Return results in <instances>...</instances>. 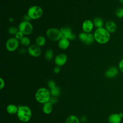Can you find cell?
I'll return each instance as SVG.
<instances>
[{
	"instance_id": "1",
	"label": "cell",
	"mask_w": 123,
	"mask_h": 123,
	"mask_svg": "<svg viewBox=\"0 0 123 123\" xmlns=\"http://www.w3.org/2000/svg\"><path fill=\"white\" fill-rule=\"evenodd\" d=\"M93 35L95 41L100 44L108 43L111 38V33L104 27L97 28Z\"/></svg>"
},
{
	"instance_id": "2",
	"label": "cell",
	"mask_w": 123,
	"mask_h": 123,
	"mask_svg": "<svg viewBox=\"0 0 123 123\" xmlns=\"http://www.w3.org/2000/svg\"><path fill=\"white\" fill-rule=\"evenodd\" d=\"M17 116L20 121L24 123L28 122L32 117L31 110L30 108L27 106H18Z\"/></svg>"
},
{
	"instance_id": "3",
	"label": "cell",
	"mask_w": 123,
	"mask_h": 123,
	"mask_svg": "<svg viewBox=\"0 0 123 123\" xmlns=\"http://www.w3.org/2000/svg\"><path fill=\"white\" fill-rule=\"evenodd\" d=\"M50 91L45 87H41L37 90L35 94L36 100L42 104H45L49 101L50 98Z\"/></svg>"
},
{
	"instance_id": "4",
	"label": "cell",
	"mask_w": 123,
	"mask_h": 123,
	"mask_svg": "<svg viewBox=\"0 0 123 123\" xmlns=\"http://www.w3.org/2000/svg\"><path fill=\"white\" fill-rule=\"evenodd\" d=\"M43 14V10L41 7L37 5L30 7L27 11V15L31 19L36 20L40 18Z\"/></svg>"
},
{
	"instance_id": "5",
	"label": "cell",
	"mask_w": 123,
	"mask_h": 123,
	"mask_svg": "<svg viewBox=\"0 0 123 123\" xmlns=\"http://www.w3.org/2000/svg\"><path fill=\"white\" fill-rule=\"evenodd\" d=\"M46 35L49 39L53 41L59 40L62 38L60 29L56 28H49L47 30Z\"/></svg>"
},
{
	"instance_id": "6",
	"label": "cell",
	"mask_w": 123,
	"mask_h": 123,
	"mask_svg": "<svg viewBox=\"0 0 123 123\" xmlns=\"http://www.w3.org/2000/svg\"><path fill=\"white\" fill-rule=\"evenodd\" d=\"M18 29L24 35H28L32 33L33 27L29 22L24 21L19 24Z\"/></svg>"
},
{
	"instance_id": "7",
	"label": "cell",
	"mask_w": 123,
	"mask_h": 123,
	"mask_svg": "<svg viewBox=\"0 0 123 123\" xmlns=\"http://www.w3.org/2000/svg\"><path fill=\"white\" fill-rule=\"evenodd\" d=\"M62 38H65L70 40H74L75 39V35L72 33V29L69 27H64L60 29Z\"/></svg>"
},
{
	"instance_id": "8",
	"label": "cell",
	"mask_w": 123,
	"mask_h": 123,
	"mask_svg": "<svg viewBox=\"0 0 123 123\" xmlns=\"http://www.w3.org/2000/svg\"><path fill=\"white\" fill-rule=\"evenodd\" d=\"M19 46V41L15 37L8 39L6 43V48L9 51H14Z\"/></svg>"
},
{
	"instance_id": "9",
	"label": "cell",
	"mask_w": 123,
	"mask_h": 123,
	"mask_svg": "<svg viewBox=\"0 0 123 123\" xmlns=\"http://www.w3.org/2000/svg\"><path fill=\"white\" fill-rule=\"evenodd\" d=\"M28 52L31 56L34 57H39L41 54L40 48L36 44L31 45L28 49Z\"/></svg>"
},
{
	"instance_id": "10",
	"label": "cell",
	"mask_w": 123,
	"mask_h": 123,
	"mask_svg": "<svg viewBox=\"0 0 123 123\" xmlns=\"http://www.w3.org/2000/svg\"><path fill=\"white\" fill-rule=\"evenodd\" d=\"M119 70L115 66H111L105 72V76L110 79L116 77L119 74Z\"/></svg>"
},
{
	"instance_id": "11",
	"label": "cell",
	"mask_w": 123,
	"mask_h": 123,
	"mask_svg": "<svg viewBox=\"0 0 123 123\" xmlns=\"http://www.w3.org/2000/svg\"><path fill=\"white\" fill-rule=\"evenodd\" d=\"M123 117V113H114L110 114L108 117V120L109 123H120Z\"/></svg>"
},
{
	"instance_id": "12",
	"label": "cell",
	"mask_w": 123,
	"mask_h": 123,
	"mask_svg": "<svg viewBox=\"0 0 123 123\" xmlns=\"http://www.w3.org/2000/svg\"><path fill=\"white\" fill-rule=\"evenodd\" d=\"M67 60V55L64 53H60L57 55L54 59L55 63L58 66H62L64 65Z\"/></svg>"
},
{
	"instance_id": "13",
	"label": "cell",
	"mask_w": 123,
	"mask_h": 123,
	"mask_svg": "<svg viewBox=\"0 0 123 123\" xmlns=\"http://www.w3.org/2000/svg\"><path fill=\"white\" fill-rule=\"evenodd\" d=\"M105 28L111 34L115 33L117 29V25L112 20H109L105 24Z\"/></svg>"
},
{
	"instance_id": "14",
	"label": "cell",
	"mask_w": 123,
	"mask_h": 123,
	"mask_svg": "<svg viewBox=\"0 0 123 123\" xmlns=\"http://www.w3.org/2000/svg\"><path fill=\"white\" fill-rule=\"evenodd\" d=\"M93 27V21L90 20H86L82 24V29L84 32L86 33H90L92 31Z\"/></svg>"
},
{
	"instance_id": "15",
	"label": "cell",
	"mask_w": 123,
	"mask_h": 123,
	"mask_svg": "<svg viewBox=\"0 0 123 123\" xmlns=\"http://www.w3.org/2000/svg\"><path fill=\"white\" fill-rule=\"evenodd\" d=\"M70 45L69 40L65 38H61L58 41V46L62 49H67Z\"/></svg>"
},
{
	"instance_id": "16",
	"label": "cell",
	"mask_w": 123,
	"mask_h": 123,
	"mask_svg": "<svg viewBox=\"0 0 123 123\" xmlns=\"http://www.w3.org/2000/svg\"><path fill=\"white\" fill-rule=\"evenodd\" d=\"M18 110V107L12 104L8 105L6 107L7 112L11 114H14L17 113Z\"/></svg>"
},
{
	"instance_id": "17",
	"label": "cell",
	"mask_w": 123,
	"mask_h": 123,
	"mask_svg": "<svg viewBox=\"0 0 123 123\" xmlns=\"http://www.w3.org/2000/svg\"><path fill=\"white\" fill-rule=\"evenodd\" d=\"M53 110V105L49 102L44 104L43 106V111L46 114L50 113Z\"/></svg>"
},
{
	"instance_id": "18",
	"label": "cell",
	"mask_w": 123,
	"mask_h": 123,
	"mask_svg": "<svg viewBox=\"0 0 123 123\" xmlns=\"http://www.w3.org/2000/svg\"><path fill=\"white\" fill-rule=\"evenodd\" d=\"M93 23L94 24V26L97 27V28L103 27V26L104 25L103 19L98 17H95L93 19Z\"/></svg>"
},
{
	"instance_id": "19",
	"label": "cell",
	"mask_w": 123,
	"mask_h": 123,
	"mask_svg": "<svg viewBox=\"0 0 123 123\" xmlns=\"http://www.w3.org/2000/svg\"><path fill=\"white\" fill-rule=\"evenodd\" d=\"M65 123H79V120L76 116L71 115L66 118Z\"/></svg>"
},
{
	"instance_id": "20",
	"label": "cell",
	"mask_w": 123,
	"mask_h": 123,
	"mask_svg": "<svg viewBox=\"0 0 123 123\" xmlns=\"http://www.w3.org/2000/svg\"><path fill=\"white\" fill-rule=\"evenodd\" d=\"M46 40L45 38L42 36H38L36 39V45H37L39 47H41L44 46L46 44Z\"/></svg>"
},
{
	"instance_id": "21",
	"label": "cell",
	"mask_w": 123,
	"mask_h": 123,
	"mask_svg": "<svg viewBox=\"0 0 123 123\" xmlns=\"http://www.w3.org/2000/svg\"><path fill=\"white\" fill-rule=\"evenodd\" d=\"M50 94L52 96L57 97H58L60 96V95L61 94V90H60V89L59 88V87L56 86L54 88L50 89Z\"/></svg>"
},
{
	"instance_id": "22",
	"label": "cell",
	"mask_w": 123,
	"mask_h": 123,
	"mask_svg": "<svg viewBox=\"0 0 123 123\" xmlns=\"http://www.w3.org/2000/svg\"><path fill=\"white\" fill-rule=\"evenodd\" d=\"M115 16L118 18H123V8L120 7L117 8L115 12Z\"/></svg>"
},
{
	"instance_id": "23",
	"label": "cell",
	"mask_w": 123,
	"mask_h": 123,
	"mask_svg": "<svg viewBox=\"0 0 123 123\" xmlns=\"http://www.w3.org/2000/svg\"><path fill=\"white\" fill-rule=\"evenodd\" d=\"M53 51L51 49H47L45 52L46 59L48 61L52 60L53 57Z\"/></svg>"
},
{
	"instance_id": "24",
	"label": "cell",
	"mask_w": 123,
	"mask_h": 123,
	"mask_svg": "<svg viewBox=\"0 0 123 123\" xmlns=\"http://www.w3.org/2000/svg\"><path fill=\"white\" fill-rule=\"evenodd\" d=\"M87 37H88V33H85L84 32L80 33L78 36V37L80 40L84 43H86V41Z\"/></svg>"
},
{
	"instance_id": "25",
	"label": "cell",
	"mask_w": 123,
	"mask_h": 123,
	"mask_svg": "<svg viewBox=\"0 0 123 123\" xmlns=\"http://www.w3.org/2000/svg\"><path fill=\"white\" fill-rule=\"evenodd\" d=\"M30 39L26 37H24L21 40H20V43L22 45L25 46H28L30 44Z\"/></svg>"
},
{
	"instance_id": "26",
	"label": "cell",
	"mask_w": 123,
	"mask_h": 123,
	"mask_svg": "<svg viewBox=\"0 0 123 123\" xmlns=\"http://www.w3.org/2000/svg\"><path fill=\"white\" fill-rule=\"evenodd\" d=\"M95 40L94 35L91 33H88L87 39L85 43L86 44H91L92 43H93Z\"/></svg>"
},
{
	"instance_id": "27",
	"label": "cell",
	"mask_w": 123,
	"mask_h": 123,
	"mask_svg": "<svg viewBox=\"0 0 123 123\" xmlns=\"http://www.w3.org/2000/svg\"><path fill=\"white\" fill-rule=\"evenodd\" d=\"M19 31V29L14 26H11L8 29V32L10 34L12 35H15V34Z\"/></svg>"
},
{
	"instance_id": "28",
	"label": "cell",
	"mask_w": 123,
	"mask_h": 123,
	"mask_svg": "<svg viewBox=\"0 0 123 123\" xmlns=\"http://www.w3.org/2000/svg\"><path fill=\"white\" fill-rule=\"evenodd\" d=\"M48 87L50 88V89H52L54 88L55 87H56L55 82L53 80H49L48 82Z\"/></svg>"
},
{
	"instance_id": "29",
	"label": "cell",
	"mask_w": 123,
	"mask_h": 123,
	"mask_svg": "<svg viewBox=\"0 0 123 123\" xmlns=\"http://www.w3.org/2000/svg\"><path fill=\"white\" fill-rule=\"evenodd\" d=\"M24 34H23V33H22L21 31H20L19 30L17 32V33L15 34V37L18 40H21L23 37H24Z\"/></svg>"
},
{
	"instance_id": "30",
	"label": "cell",
	"mask_w": 123,
	"mask_h": 123,
	"mask_svg": "<svg viewBox=\"0 0 123 123\" xmlns=\"http://www.w3.org/2000/svg\"><path fill=\"white\" fill-rule=\"evenodd\" d=\"M118 69L123 74V58L118 63Z\"/></svg>"
},
{
	"instance_id": "31",
	"label": "cell",
	"mask_w": 123,
	"mask_h": 123,
	"mask_svg": "<svg viewBox=\"0 0 123 123\" xmlns=\"http://www.w3.org/2000/svg\"><path fill=\"white\" fill-rule=\"evenodd\" d=\"M57 101H58V99H57L56 97L52 96V97H50V99L49 102L50 103H51L52 105H53V104H55L57 102Z\"/></svg>"
},
{
	"instance_id": "32",
	"label": "cell",
	"mask_w": 123,
	"mask_h": 123,
	"mask_svg": "<svg viewBox=\"0 0 123 123\" xmlns=\"http://www.w3.org/2000/svg\"><path fill=\"white\" fill-rule=\"evenodd\" d=\"M0 89H2L4 87V86H5V82H4V80H3L2 78H0Z\"/></svg>"
},
{
	"instance_id": "33",
	"label": "cell",
	"mask_w": 123,
	"mask_h": 123,
	"mask_svg": "<svg viewBox=\"0 0 123 123\" xmlns=\"http://www.w3.org/2000/svg\"><path fill=\"white\" fill-rule=\"evenodd\" d=\"M60 70H61V69L60 68L59 66H56L54 68V73L55 74H58L60 72Z\"/></svg>"
},
{
	"instance_id": "34",
	"label": "cell",
	"mask_w": 123,
	"mask_h": 123,
	"mask_svg": "<svg viewBox=\"0 0 123 123\" xmlns=\"http://www.w3.org/2000/svg\"><path fill=\"white\" fill-rule=\"evenodd\" d=\"M30 18L28 16V15H26L24 16V20L25 21H27V22H29L30 20Z\"/></svg>"
},
{
	"instance_id": "35",
	"label": "cell",
	"mask_w": 123,
	"mask_h": 123,
	"mask_svg": "<svg viewBox=\"0 0 123 123\" xmlns=\"http://www.w3.org/2000/svg\"><path fill=\"white\" fill-rule=\"evenodd\" d=\"M19 53H21V54H24L25 53L26 50H25V49L21 48V49H19Z\"/></svg>"
},
{
	"instance_id": "36",
	"label": "cell",
	"mask_w": 123,
	"mask_h": 123,
	"mask_svg": "<svg viewBox=\"0 0 123 123\" xmlns=\"http://www.w3.org/2000/svg\"><path fill=\"white\" fill-rule=\"evenodd\" d=\"M86 119H87V118H86V116H82V117H81V121H82V122H85L86 121Z\"/></svg>"
},
{
	"instance_id": "37",
	"label": "cell",
	"mask_w": 123,
	"mask_h": 123,
	"mask_svg": "<svg viewBox=\"0 0 123 123\" xmlns=\"http://www.w3.org/2000/svg\"><path fill=\"white\" fill-rule=\"evenodd\" d=\"M119 0V2H120L121 4H123V0Z\"/></svg>"
},
{
	"instance_id": "38",
	"label": "cell",
	"mask_w": 123,
	"mask_h": 123,
	"mask_svg": "<svg viewBox=\"0 0 123 123\" xmlns=\"http://www.w3.org/2000/svg\"><path fill=\"white\" fill-rule=\"evenodd\" d=\"M10 21L11 22H12V21H13V18H11L10 19Z\"/></svg>"
}]
</instances>
